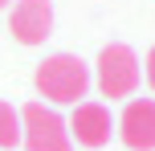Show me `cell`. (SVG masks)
Returning <instances> with one entry per match:
<instances>
[{
    "label": "cell",
    "mask_w": 155,
    "mask_h": 151,
    "mask_svg": "<svg viewBox=\"0 0 155 151\" xmlns=\"http://www.w3.org/2000/svg\"><path fill=\"white\" fill-rule=\"evenodd\" d=\"M147 86H151V94H155V45L147 49Z\"/></svg>",
    "instance_id": "cell-8"
},
{
    "label": "cell",
    "mask_w": 155,
    "mask_h": 151,
    "mask_svg": "<svg viewBox=\"0 0 155 151\" xmlns=\"http://www.w3.org/2000/svg\"><path fill=\"white\" fill-rule=\"evenodd\" d=\"M12 147H21V110L0 102V151H12Z\"/></svg>",
    "instance_id": "cell-7"
},
{
    "label": "cell",
    "mask_w": 155,
    "mask_h": 151,
    "mask_svg": "<svg viewBox=\"0 0 155 151\" xmlns=\"http://www.w3.org/2000/svg\"><path fill=\"white\" fill-rule=\"evenodd\" d=\"M139 57H135L131 45H106L98 53V61H94V86H98L102 98H110V102H118V98H135V90H139Z\"/></svg>",
    "instance_id": "cell-2"
},
{
    "label": "cell",
    "mask_w": 155,
    "mask_h": 151,
    "mask_svg": "<svg viewBox=\"0 0 155 151\" xmlns=\"http://www.w3.org/2000/svg\"><path fill=\"white\" fill-rule=\"evenodd\" d=\"M114 131L131 151H155V98H127Z\"/></svg>",
    "instance_id": "cell-5"
},
{
    "label": "cell",
    "mask_w": 155,
    "mask_h": 151,
    "mask_svg": "<svg viewBox=\"0 0 155 151\" xmlns=\"http://www.w3.org/2000/svg\"><path fill=\"white\" fill-rule=\"evenodd\" d=\"M8 4H12V0H0V8H8Z\"/></svg>",
    "instance_id": "cell-9"
},
{
    "label": "cell",
    "mask_w": 155,
    "mask_h": 151,
    "mask_svg": "<svg viewBox=\"0 0 155 151\" xmlns=\"http://www.w3.org/2000/svg\"><path fill=\"white\" fill-rule=\"evenodd\" d=\"M21 147L29 151H70V123L49 102H29L21 110Z\"/></svg>",
    "instance_id": "cell-3"
},
{
    "label": "cell",
    "mask_w": 155,
    "mask_h": 151,
    "mask_svg": "<svg viewBox=\"0 0 155 151\" xmlns=\"http://www.w3.org/2000/svg\"><path fill=\"white\" fill-rule=\"evenodd\" d=\"M8 29L21 45H45L53 33V0H16L8 12Z\"/></svg>",
    "instance_id": "cell-6"
},
{
    "label": "cell",
    "mask_w": 155,
    "mask_h": 151,
    "mask_svg": "<svg viewBox=\"0 0 155 151\" xmlns=\"http://www.w3.org/2000/svg\"><path fill=\"white\" fill-rule=\"evenodd\" d=\"M90 82H94L90 65L74 53H49L33 74V86L49 106H78L90 90Z\"/></svg>",
    "instance_id": "cell-1"
},
{
    "label": "cell",
    "mask_w": 155,
    "mask_h": 151,
    "mask_svg": "<svg viewBox=\"0 0 155 151\" xmlns=\"http://www.w3.org/2000/svg\"><path fill=\"white\" fill-rule=\"evenodd\" d=\"M65 123H70V139L78 147H106L110 135H114V114H110V106L106 102H90V98H82Z\"/></svg>",
    "instance_id": "cell-4"
}]
</instances>
